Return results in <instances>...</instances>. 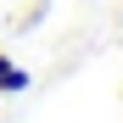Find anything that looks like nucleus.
Here are the masks:
<instances>
[{
	"mask_svg": "<svg viewBox=\"0 0 123 123\" xmlns=\"http://www.w3.org/2000/svg\"><path fill=\"white\" fill-rule=\"evenodd\" d=\"M0 90H6V95H17V90H28V73H23V67H11L6 78H0Z\"/></svg>",
	"mask_w": 123,
	"mask_h": 123,
	"instance_id": "obj_1",
	"label": "nucleus"
},
{
	"mask_svg": "<svg viewBox=\"0 0 123 123\" xmlns=\"http://www.w3.org/2000/svg\"><path fill=\"white\" fill-rule=\"evenodd\" d=\"M6 73H11V56H0V78H6Z\"/></svg>",
	"mask_w": 123,
	"mask_h": 123,
	"instance_id": "obj_2",
	"label": "nucleus"
}]
</instances>
